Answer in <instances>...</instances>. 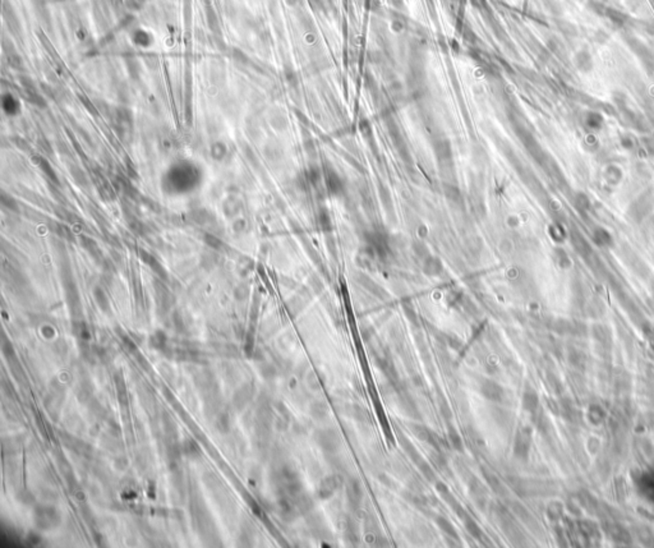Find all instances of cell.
Here are the masks:
<instances>
[{"label":"cell","instance_id":"obj_16","mask_svg":"<svg viewBox=\"0 0 654 548\" xmlns=\"http://www.w3.org/2000/svg\"><path fill=\"white\" fill-rule=\"evenodd\" d=\"M579 531L582 533L583 537L585 538V541L587 542H594L595 537H599V531H597V528L593 525L590 521H580L579 523Z\"/></svg>","mask_w":654,"mask_h":548},{"label":"cell","instance_id":"obj_17","mask_svg":"<svg viewBox=\"0 0 654 548\" xmlns=\"http://www.w3.org/2000/svg\"><path fill=\"white\" fill-rule=\"evenodd\" d=\"M447 438H449V444H450V446L453 450L457 451V452H463L464 451V441L461 438L460 433L453 427H449Z\"/></svg>","mask_w":654,"mask_h":548},{"label":"cell","instance_id":"obj_24","mask_svg":"<svg viewBox=\"0 0 654 548\" xmlns=\"http://www.w3.org/2000/svg\"><path fill=\"white\" fill-rule=\"evenodd\" d=\"M512 511H514L515 515H518L521 520L525 521V523H529V521L532 520L530 514L528 513V510H525V507H524L523 505H520V503H514V505H512Z\"/></svg>","mask_w":654,"mask_h":548},{"label":"cell","instance_id":"obj_14","mask_svg":"<svg viewBox=\"0 0 654 548\" xmlns=\"http://www.w3.org/2000/svg\"><path fill=\"white\" fill-rule=\"evenodd\" d=\"M560 409L561 413L564 415L565 419H568L569 422H578L579 420V412L578 409L575 408L574 404L570 401L569 399H565L561 401L560 404Z\"/></svg>","mask_w":654,"mask_h":548},{"label":"cell","instance_id":"obj_23","mask_svg":"<svg viewBox=\"0 0 654 548\" xmlns=\"http://www.w3.org/2000/svg\"><path fill=\"white\" fill-rule=\"evenodd\" d=\"M562 513H564L562 505L558 502H552L547 509V515L550 517V520L552 521L560 520L561 517H562Z\"/></svg>","mask_w":654,"mask_h":548},{"label":"cell","instance_id":"obj_6","mask_svg":"<svg viewBox=\"0 0 654 548\" xmlns=\"http://www.w3.org/2000/svg\"><path fill=\"white\" fill-rule=\"evenodd\" d=\"M345 491H346V499H348V503H349V506L352 510H359L360 506H362V501H363V488H362V484L358 479L355 478H350L348 482H346L345 486Z\"/></svg>","mask_w":654,"mask_h":548},{"label":"cell","instance_id":"obj_20","mask_svg":"<svg viewBox=\"0 0 654 548\" xmlns=\"http://www.w3.org/2000/svg\"><path fill=\"white\" fill-rule=\"evenodd\" d=\"M417 466L420 470L422 475L424 478L431 483H436V473H435V469L428 462H426L424 459H420L418 463H417Z\"/></svg>","mask_w":654,"mask_h":548},{"label":"cell","instance_id":"obj_19","mask_svg":"<svg viewBox=\"0 0 654 548\" xmlns=\"http://www.w3.org/2000/svg\"><path fill=\"white\" fill-rule=\"evenodd\" d=\"M483 477H485L486 483L488 484V487H489L493 492L497 493V495H502V493H503V486H502V482L500 481L497 475L486 470V472H483Z\"/></svg>","mask_w":654,"mask_h":548},{"label":"cell","instance_id":"obj_7","mask_svg":"<svg viewBox=\"0 0 654 548\" xmlns=\"http://www.w3.org/2000/svg\"><path fill=\"white\" fill-rule=\"evenodd\" d=\"M479 391H481L482 396L485 399L492 402L502 401L503 395H505L503 387L500 385L499 382L493 381V380H483L481 382V386H479Z\"/></svg>","mask_w":654,"mask_h":548},{"label":"cell","instance_id":"obj_3","mask_svg":"<svg viewBox=\"0 0 654 548\" xmlns=\"http://www.w3.org/2000/svg\"><path fill=\"white\" fill-rule=\"evenodd\" d=\"M634 482L637 484V491L640 492L643 497H645L649 501H654V470H644L634 478Z\"/></svg>","mask_w":654,"mask_h":548},{"label":"cell","instance_id":"obj_15","mask_svg":"<svg viewBox=\"0 0 654 548\" xmlns=\"http://www.w3.org/2000/svg\"><path fill=\"white\" fill-rule=\"evenodd\" d=\"M463 521H464V527L465 529H467L468 533H469V535H471V537L474 538V539H477V541H482V539H483L485 534H483L481 527L478 525L477 521H475L470 515L465 516L464 519H463Z\"/></svg>","mask_w":654,"mask_h":548},{"label":"cell","instance_id":"obj_2","mask_svg":"<svg viewBox=\"0 0 654 548\" xmlns=\"http://www.w3.org/2000/svg\"><path fill=\"white\" fill-rule=\"evenodd\" d=\"M532 448V430L529 427H523L518 431L514 441V456L521 462H526L529 458Z\"/></svg>","mask_w":654,"mask_h":548},{"label":"cell","instance_id":"obj_27","mask_svg":"<svg viewBox=\"0 0 654 548\" xmlns=\"http://www.w3.org/2000/svg\"><path fill=\"white\" fill-rule=\"evenodd\" d=\"M198 451H200V450H198L197 445L194 444L193 441L188 440L187 442H184V445H183V452H184V454H185V455H188V456H193L194 454H197Z\"/></svg>","mask_w":654,"mask_h":548},{"label":"cell","instance_id":"obj_1","mask_svg":"<svg viewBox=\"0 0 654 548\" xmlns=\"http://www.w3.org/2000/svg\"><path fill=\"white\" fill-rule=\"evenodd\" d=\"M315 441L325 454H334L341 445L339 433L333 428H322L317 431L315 433Z\"/></svg>","mask_w":654,"mask_h":548},{"label":"cell","instance_id":"obj_12","mask_svg":"<svg viewBox=\"0 0 654 548\" xmlns=\"http://www.w3.org/2000/svg\"><path fill=\"white\" fill-rule=\"evenodd\" d=\"M521 404H523L524 410L526 412H529V413H534L538 408H539V398H538V394L534 391L533 389H525L523 394V400H521Z\"/></svg>","mask_w":654,"mask_h":548},{"label":"cell","instance_id":"obj_8","mask_svg":"<svg viewBox=\"0 0 654 548\" xmlns=\"http://www.w3.org/2000/svg\"><path fill=\"white\" fill-rule=\"evenodd\" d=\"M410 427H412V432L416 434L417 438H419L420 441H424L427 444L432 445L433 448H436L437 450H440V446L443 445V440L440 436H437L433 431L429 430L428 427L418 423L412 424Z\"/></svg>","mask_w":654,"mask_h":548},{"label":"cell","instance_id":"obj_21","mask_svg":"<svg viewBox=\"0 0 654 548\" xmlns=\"http://www.w3.org/2000/svg\"><path fill=\"white\" fill-rule=\"evenodd\" d=\"M588 418L589 420H590V423L598 426V424H601L603 420H604L606 414H604V410H603L599 405H592L589 408Z\"/></svg>","mask_w":654,"mask_h":548},{"label":"cell","instance_id":"obj_30","mask_svg":"<svg viewBox=\"0 0 654 548\" xmlns=\"http://www.w3.org/2000/svg\"><path fill=\"white\" fill-rule=\"evenodd\" d=\"M354 418L359 422H363V420L368 419V414L366 412V409L363 408H359V406H354Z\"/></svg>","mask_w":654,"mask_h":548},{"label":"cell","instance_id":"obj_29","mask_svg":"<svg viewBox=\"0 0 654 548\" xmlns=\"http://www.w3.org/2000/svg\"><path fill=\"white\" fill-rule=\"evenodd\" d=\"M165 335L161 332H157L155 335V337H152V345L157 349V350H161L165 348Z\"/></svg>","mask_w":654,"mask_h":548},{"label":"cell","instance_id":"obj_13","mask_svg":"<svg viewBox=\"0 0 654 548\" xmlns=\"http://www.w3.org/2000/svg\"><path fill=\"white\" fill-rule=\"evenodd\" d=\"M435 521H436L437 527L440 528L441 531L445 533L446 535H449L450 538H453V539H457L459 541V535H457V531L455 529V527L453 525L447 517L442 516V515H436L435 516Z\"/></svg>","mask_w":654,"mask_h":548},{"label":"cell","instance_id":"obj_22","mask_svg":"<svg viewBox=\"0 0 654 548\" xmlns=\"http://www.w3.org/2000/svg\"><path fill=\"white\" fill-rule=\"evenodd\" d=\"M405 497H406V499H408L412 505L419 507V509H424V507L428 505V498H427L426 496L420 495V493L416 492V491H414V492H408V495Z\"/></svg>","mask_w":654,"mask_h":548},{"label":"cell","instance_id":"obj_18","mask_svg":"<svg viewBox=\"0 0 654 548\" xmlns=\"http://www.w3.org/2000/svg\"><path fill=\"white\" fill-rule=\"evenodd\" d=\"M309 413H311V415L313 416L317 422H319V420L325 419L327 413H329V406H327V404H326L325 401L319 400V401L312 402L311 412H309Z\"/></svg>","mask_w":654,"mask_h":548},{"label":"cell","instance_id":"obj_9","mask_svg":"<svg viewBox=\"0 0 654 548\" xmlns=\"http://www.w3.org/2000/svg\"><path fill=\"white\" fill-rule=\"evenodd\" d=\"M36 523L42 529H50L58 525L59 521V515L52 507H40L36 511Z\"/></svg>","mask_w":654,"mask_h":548},{"label":"cell","instance_id":"obj_10","mask_svg":"<svg viewBox=\"0 0 654 548\" xmlns=\"http://www.w3.org/2000/svg\"><path fill=\"white\" fill-rule=\"evenodd\" d=\"M469 491H470L471 497L478 505V507L485 509L486 503H487V493H486L485 487L482 486V483L477 478H473V481L469 482Z\"/></svg>","mask_w":654,"mask_h":548},{"label":"cell","instance_id":"obj_28","mask_svg":"<svg viewBox=\"0 0 654 548\" xmlns=\"http://www.w3.org/2000/svg\"><path fill=\"white\" fill-rule=\"evenodd\" d=\"M95 298H96L97 303L100 304L101 309H105V311H106V309L109 308V303H107L106 297H105L104 292H101L100 289H96V290H95Z\"/></svg>","mask_w":654,"mask_h":548},{"label":"cell","instance_id":"obj_31","mask_svg":"<svg viewBox=\"0 0 654 548\" xmlns=\"http://www.w3.org/2000/svg\"><path fill=\"white\" fill-rule=\"evenodd\" d=\"M38 160H40V166H41L42 169H44V171H45V173L48 174L49 177L52 178V181H54V182H58V181H56V175H55V174H54V171H52V169H51V167H50V165H49V164L46 163V161H45V160H44V159H40V157H38Z\"/></svg>","mask_w":654,"mask_h":548},{"label":"cell","instance_id":"obj_26","mask_svg":"<svg viewBox=\"0 0 654 548\" xmlns=\"http://www.w3.org/2000/svg\"><path fill=\"white\" fill-rule=\"evenodd\" d=\"M431 459H432L433 465H435V466H436L438 470H443L445 468H447L446 459L443 458L442 455L440 454V451H438V450H437V454L432 455V458H431Z\"/></svg>","mask_w":654,"mask_h":548},{"label":"cell","instance_id":"obj_11","mask_svg":"<svg viewBox=\"0 0 654 548\" xmlns=\"http://www.w3.org/2000/svg\"><path fill=\"white\" fill-rule=\"evenodd\" d=\"M606 531L609 537L612 538L613 541L619 542V543H630L631 542L630 534L627 533L625 528H622L619 524H609L608 527L606 528Z\"/></svg>","mask_w":654,"mask_h":548},{"label":"cell","instance_id":"obj_5","mask_svg":"<svg viewBox=\"0 0 654 548\" xmlns=\"http://www.w3.org/2000/svg\"><path fill=\"white\" fill-rule=\"evenodd\" d=\"M343 486V478L339 474H330L322 479L319 483L317 495L321 499H329Z\"/></svg>","mask_w":654,"mask_h":548},{"label":"cell","instance_id":"obj_25","mask_svg":"<svg viewBox=\"0 0 654 548\" xmlns=\"http://www.w3.org/2000/svg\"><path fill=\"white\" fill-rule=\"evenodd\" d=\"M251 394H248V390H240V391L236 394V396H234V402H235L236 405L239 408H243V406L246 405L247 401L250 400Z\"/></svg>","mask_w":654,"mask_h":548},{"label":"cell","instance_id":"obj_4","mask_svg":"<svg viewBox=\"0 0 654 548\" xmlns=\"http://www.w3.org/2000/svg\"><path fill=\"white\" fill-rule=\"evenodd\" d=\"M435 487H436V491L438 492V495H440V496L442 497L443 499H445V502H446L447 505H449V506H450L451 509H453V510L456 513V515L460 517L461 520H463L465 516H468V515H469V514L465 511L464 507L461 506L460 502L457 501L456 497L453 496V492H451L450 488L447 487L446 483L441 482V481H436V483H435Z\"/></svg>","mask_w":654,"mask_h":548}]
</instances>
